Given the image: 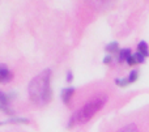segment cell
<instances>
[{"mask_svg":"<svg viewBox=\"0 0 149 132\" xmlns=\"http://www.w3.org/2000/svg\"><path fill=\"white\" fill-rule=\"evenodd\" d=\"M51 69L46 68L30 81L28 86L29 98L37 106H45L52 97L51 92Z\"/></svg>","mask_w":149,"mask_h":132,"instance_id":"1","label":"cell"},{"mask_svg":"<svg viewBox=\"0 0 149 132\" xmlns=\"http://www.w3.org/2000/svg\"><path fill=\"white\" fill-rule=\"evenodd\" d=\"M106 101H107V97L106 96H98L92 98L90 101H88L79 111L74 113V118H76V123L79 124H85L88 123L103 106H105Z\"/></svg>","mask_w":149,"mask_h":132,"instance_id":"2","label":"cell"},{"mask_svg":"<svg viewBox=\"0 0 149 132\" xmlns=\"http://www.w3.org/2000/svg\"><path fill=\"white\" fill-rule=\"evenodd\" d=\"M93 8L98 10H105V9H109L114 5V3L116 0H86Z\"/></svg>","mask_w":149,"mask_h":132,"instance_id":"3","label":"cell"},{"mask_svg":"<svg viewBox=\"0 0 149 132\" xmlns=\"http://www.w3.org/2000/svg\"><path fill=\"white\" fill-rule=\"evenodd\" d=\"M13 77L12 72L5 64H0V83H8Z\"/></svg>","mask_w":149,"mask_h":132,"instance_id":"4","label":"cell"},{"mask_svg":"<svg viewBox=\"0 0 149 132\" xmlns=\"http://www.w3.org/2000/svg\"><path fill=\"white\" fill-rule=\"evenodd\" d=\"M73 94H74V88H72V86L63 89L62 93H60V97H62L63 104H65V105L70 104V101H71V98L73 97Z\"/></svg>","mask_w":149,"mask_h":132,"instance_id":"5","label":"cell"},{"mask_svg":"<svg viewBox=\"0 0 149 132\" xmlns=\"http://www.w3.org/2000/svg\"><path fill=\"white\" fill-rule=\"evenodd\" d=\"M145 62V58L143 56V55H140L139 52H135V54H132L131 56L128 58V60H127V64L128 65H135V64H141V63Z\"/></svg>","mask_w":149,"mask_h":132,"instance_id":"6","label":"cell"},{"mask_svg":"<svg viewBox=\"0 0 149 132\" xmlns=\"http://www.w3.org/2000/svg\"><path fill=\"white\" fill-rule=\"evenodd\" d=\"M131 50L130 49H122V50H119V52H118V62L119 63H124L126 62L127 63V60H128V58L131 56Z\"/></svg>","mask_w":149,"mask_h":132,"instance_id":"7","label":"cell"},{"mask_svg":"<svg viewBox=\"0 0 149 132\" xmlns=\"http://www.w3.org/2000/svg\"><path fill=\"white\" fill-rule=\"evenodd\" d=\"M137 52H139L140 55H143L144 58L149 56V47H148L147 42H140V43L137 44Z\"/></svg>","mask_w":149,"mask_h":132,"instance_id":"8","label":"cell"},{"mask_svg":"<svg viewBox=\"0 0 149 132\" xmlns=\"http://www.w3.org/2000/svg\"><path fill=\"white\" fill-rule=\"evenodd\" d=\"M105 50H106V51H107L110 55L118 54V52H119V44H118V42H110V43H109L107 46L105 47Z\"/></svg>","mask_w":149,"mask_h":132,"instance_id":"9","label":"cell"},{"mask_svg":"<svg viewBox=\"0 0 149 132\" xmlns=\"http://www.w3.org/2000/svg\"><path fill=\"white\" fill-rule=\"evenodd\" d=\"M116 132H139V128H137V126L135 123H130V124H126Z\"/></svg>","mask_w":149,"mask_h":132,"instance_id":"10","label":"cell"},{"mask_svg":"<svg viewBox=\"0 0 149 132\" xmlns=\"http://www.w3.org/2000/svg\"><path fill=\"white\" fill-rule=\"evenodd\" d=\"M137 79H139V71H137V69H132L131 72H130V75L127 76V80H128L130 84L135 83Z\"/></svg>","mask_w":149,"mask_h":132,"instance_id":"11","label":"cell"},{"mask_svg":"<svg viewBox=\"0 0 149 132\" xmlns=\"http://www.w3.org/2000/svg\"><path fill=\"white\" fill-rule=\"evenodd\" d=\"M115 84L118 86H120V88H126L127 85H130V83H128V80H127V77L126 79H115Z\"/></svg>","mask_w":149,"mask_h":132,"instance_id":"12","label":"cell"},{"mask_svg":"<svg viewBox=\"0 0 149 132\" xmlns=\"http://www.w3.org/2000/svg\"><path fill=\"white\" fill-rule=\"evenodd\" d=\"M111 62H113V56H111V55H107V56L103 58V63H105V64H110Z\"/></svg>","mask_w":149,"mask_h":132,"instance_id":"13","label":"cell"},{"mask_svg":"<svg viewBox=\"0 0 149 132\" xmlns=\"http://www.w3.org/2000/svg\"><path fill=\"white\" fill-rule=\"evenodd\" d=\"M72 80H73V73H72V71H68L67 72V83H72Z\"/></svg>","mask_w":149,"mask_h":132,"instance_id":"14","label":"cell"}]
</instances>
